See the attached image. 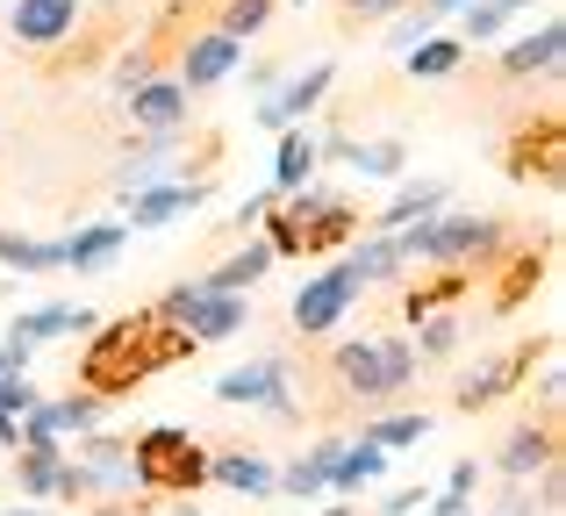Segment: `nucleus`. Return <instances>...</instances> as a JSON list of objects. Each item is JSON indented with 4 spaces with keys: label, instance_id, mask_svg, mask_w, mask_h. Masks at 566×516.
<instances>
[{
    "label": "nucleus",
    "instance_id": "nucleus-1",
    "mask_svg": "<svg viewBox=\"0 0 566 516\" xmlns=\"http://www.w3.org/2000/svg\"><path fill=\"white\" fill-rule=\"evenodd\" d=\"M187 351H193V337L172 330L158 308H144V316H129V323L94 330V345H86V359H80V388L101 394V402H123L129 388H144L158 366L187 359Z\"/></svg>",
    "mask_w": 566,
    "mask_h": 516
},
{
    "label": "nucleus",
    "instance_id": "nucleus-2",
    "mask_svg": "<svg viewBox=\"0 0 566 516\" xmlns=\"http://www.w3.org/2000/svg\"><path fill=\"white\" fill-rule=\"evenodd\" d=\"M323 373H331L337 402L380 409V402H401V394L416 388V345L409 337H345Z\"/></svg>",
    "mask_w": 566,
    "mask_h": 516
},
{
    "label": "nucleus",
    "instance_id": "nucleus-3",
    "mask_svg": "<svg viewBox=\"0 0 566 516\" xmlns=\"http://www.w3.org/2000/svg\"><path fill=\"white\" fill-rule=\"evenodd\" d=\"M265 244H273V259H294V252H331V244H345L352 230H359V215H352L345 194H331V187H294V194H273L265 201Z\"/></svg>",
    "mask_w": 566,
    "mask_h": 516
},
{
    "label": "nucleus",
    "instance_id": "nucleus-4",
    "mask_svg": "<svg viewBox=\"0 0 566 516\" xmlns=\"http://www.w3.org/2000/svg\"><path fill=\"white\" fill-rule=\"evenodd\" d=\"M129 474H137L144 495H172V488H208V452L193 445L187 431H172V423H158V431L129 438Z\"/></svg>",
    "mask_w": 566,
    "mask_h": 516
},
{
    "label": "nucleus",
    "instance_id": "nucleus-5",
    "mask_svg": "<svg viewBox=\"0 0 566 516\" xmlns=\"http://www.w3.org/2000/svg\"><path fill=\"white\" fill-rule=\"evenodd\" d=\"M151 308L172 323V330H187L193 345H222V337H237L251 323V294H222V287H201V280L166 287Z\"/></svg>",
    "mask_w": 566,
    "mask_h": 516
},
{
    "label": "nucleus",
    "instance_id": "nucleus-6",
    "mask_svg": "<svg viewBox=\"0 0 566 516\" xmlns=\"http://www.w3.org/2000/svg\"><path fill=\"white\" fill-rule=\"evenodd\" d=\"M352 308H359V280H352L345 259H337L331 273H316V280H302V287H294V308H287V316H294V337H331Z\"/></svg>",
    "mask_w": 566,
    "mask_h": 516
},
{
    "label": "nucleus",
    "instance_id": "nucleus-7",
    "mask_svg": "<svg viewBox=\"0 0 566 516\" xmlns=\"http://www.w3.org/2000/svg\"><path fill=\"white\" fill-rule=\"evenodd\" d=\"M216 402H244V409H273V417H302L294 402V366L287 359H251L216 373Z\"/></svg>",
    "mask_w": 566,
    "mask_h": 516
},
{
    "label": "nucleus",
    "instance_id": "nucleus-8",
    "mask_svg": "<svg viewBox=\"0 0 566 516\" xmlns=\"http://www.w3.org/2000/svg\"><path fill=\"white\" fill-rule=\"evenodd\" d=\"M545 351H553V337H538V345H516V351H502V359L473 366V373L452 388V402H459V409H488V402H502L510 388H524V373L545 359Z\"/></svg>",
    "mask_w": 566,
    "mask_h": 516
},
{
    "label": "nucleus",
    "instance_id": "nucleus-9",
    "mask_svg": "<svg viewBox=\"0 0 566 516\" xmlns=\"http://www.w3.org/2000/svg\"><path fill=\"white\" fill-rule=\"evenodd\" d=\"M208 194H216L208 180H151L123 201V230H166V223H180V215H193Z\"/></svg>",
    "mask_w": 566,
    "mask_h": 516
},
{
    "label": "nucleus",
    "instance_id": "nucleus-10",
    "mask_svg": "<svg viewBox=\"0 0 566 516\" xmlns=\"http://www.w3.org/2000/svg\"><path fill=\"white\" fill-rule=\"evenodd\" d=\"M495 466H502V481H531V474H545V466H559V417L545 409L538 423H516L510 438L495 445Z\"/></svg>",
    "mask_w": 566,
    "mask_h": 516
},
{
    "label": "nucleus",
    "instance_id": "nucleus-11",
    "mask_svg": "<svg viewBox=\"0 0 566 516\" xmlns=\"http://www.w3.org/2000/svg\"><path fill=\"white\" fill-rule=\"evenodd\" d=\"M101 394H86V388H72V394H57V402H36L22 417V445H65V431L80 438V431H94L101 423Z\"/></svg>",
    "mask_w": 566,
    "mask_h": 516
},
{
    "label": "nucleus",
    "instance_id": "nucleus-12",
    "mask_svg": "<svg viewBox=\"0 0 566 516\" xmlns=\"http://www.w3.org/2000/svg\"><path fill=\"white\" fill-rule=\"evenodd\" d=\"M237 65H244V43H237V36H222V29H201V36H193L187 51H180L172 80H180L187 94H208V86H222Z\"/></svg>",
    "mask_w": 566,
    "mask_h": 516
},
{
    "label": "nucleus",
    "instance_id": "nucleus-13",
    "mask_svg": "<svg viewBox=\"0 0 566 516\" xmlns=\"http://www.w3.org/2000/svg\"><path fill=\"white\" fill-rule=\"evenodd\" d=\"M101 323H94V308H72V302H43V308H29V316H14L8 330V345H22V351H36V345H57V337H94Z\"/></svg>",
    "mask_w": 566,
    "mask_h": 516
},
{
    "label": "nucleus",
    "instance_id": "nucleus-14",
    "mask_svg": "<svg viewBox=\"0 0 566 516\" xmlns=\"http://www.w3.org/2000/svg\"><path fill=\"white\" fill-rule=\"evenodd\" d=\"M80 14H86V0H14L8 29L29 51H51V43H65L72 29H80Z\"/></svg>",
    "mask_w": 566,
    "mask_h": 516
},
{
    "label": "nucleus",
    "instance_id": "nucleus-15",
    "mask_svg": "<svg viewBox=\"0 0 566 516\" xmlns=\"http://www.w3.org/2000/svg\"><path fill=\"white\" fill-rule=\"evenodd\" d=\"M331 80H337L331 57H323V65H308V72H294L280 94H265V101H259V123H265V129H287V123H302V115H316V108H323V94H331Z\"/></svg>",
    "mask_w": 566,
    "mask_h": 516
},
{
    "label": "nucleus",
    "instance_id": "nucleus-16",
    "mask_svg": "<svg viewBox=\"0 0 566 516\" xmlns=\"http://www.w3.org/2000/svg\"><path fill=\"white\" fill-rule=\"evenodd\" d=\"M123 101H129V123H137V129H180L187 108H193V94L172 80V72H151V80H137Z\"/></svg>",
    "mask_w": 566,
    "mask_h": 516
},
{
    "label": "nucleus",
    "instance_id": "nucleus-17",
    "mask_svg": "<svg viewBox=\"0 0 566 516\" xmlns=\"http://www.w3.org/2000/svg\"><path fill=\"white\" fill-rule=\"evenodd\" d=\"M566 57V22L559 14H545L531 36H516L510 51H502V80H538V72H559Z\"/></svg>",
    "mask_w": 566,
    "mask_h": 516
},
{
    "label": "nucleus",
    "instance_id": "nucleus-18",
    "mask_svg": "<svg viewBox=\"0 0 566 516\" xmlns=\"http://www.w3.org/2000/svg\"><path fill=\"white\" fill-rule=\"evenodd\" d=\"M337 452H345V438H337V431H331V438H316V445H308L294 466H280V474H273V495H294V503H316V495L331 488V466H337Z\"/></svg>",
    "mask_w": 566,
    "mask_h": 516
},
{
    "label": "nucleus",
    "instance_id": "nucleus-19",
    "mask_svg": "<svg viewBox=\"0 0 566 516\" xmlns=\"http://www.w3.org/2000/svg\"><path fill=\"white\" fill-rule=\"evenodd\" d=\"M323 158L352 166L359 180H401V172H409V144H401V137H374V144H345V137H331V144H323Z\"/></svg>",
    "mask_w": 566,
    "mask_h": 516
},
{
    "label": "nucleus",
    "instance_id": "nucleus-20",
    "mask_svg": "<svg viewBox=\"0 0 566 516\" xmlns=\"http://www.w3.org/2000/svg\"><path fill=\"white\" fill-rule=\"evenodd\" d=\"M172 151H180V129H144V137L129 144L123 158H115V187H123V194H137V187H151L158 172L172 166Z\"/></svg>",
    "mask_w": 566,
    "mask_h": 516
},
{
    "label": "nucleus",
    "instance_id": "nucleus-21",
    "mask_svg": "<svg viewBox=\"0 0 566 516\" xmlns=\"http://www.w3.org/2000/svg\"><path fill=\"white\" fill-rule=\"evenodd\" d=\"M444 201H452V187L444 180H401L395 187V201H380V238L387 230H409V223H430V215H444Z\"/></svg>",
    "mask_w": 566,
    "mask_h": 516
},
{
    "label": "nucleus",
    "instance_id": "nucleus-22",
    "mask_svg": "<svg viewBox=\"0 0 566 516\" xmlns=\"http://www.w3.org/2000/svg\"><path fill=\"white\" fill-rule=\"evenodd\" d=\"M273 474H280V466H265L259 452H208V481L230 488V495H251V503L273 495Z\"/></svg>",
    "mask_w": 566,
    "mask_h": 516
},
{
    "label": "nucleus",
    "instance_id": "nucleus-23",
    "mask_svg": "<svg viewBox=\"0 0 566 516\" xmlns=\"http://www.w3.org/2000/svg\"><path fill=\"white\" fill-rule=\"evenodd\" d=\"M14 495L29 503H57V466H65V445H14Z\"/></svg>",
    "mask_w": 566,
    "mask_h": 516
},
{
    "label": "nucleus",
    "instance_id": "nucleus-24",
    "mask_svg": "<svg viewBox=\"0 0 566 516\" xmlns=\"http://www.w3.org/2000/svg\"><path fill=\"white\" fill-rule=\"evenodd\" d=\"M316 158H323V137H308L302 123H287V129H280V151H273V194H294V187H308Z\"/></svg>",
    "mask_w": 566,
    "mask_h": 516
},
{
    "label": "nucleus",
    "instance_id": "nucleus-25",
    "mask_svg": "<svg viewBox=\"0 0 566 516\" xmlns=\"http://www.w3.org/2000/svg\"><path fill=\"white\" fill-rule=\"evenodd\" d=\"M265 273H273V244H265V238H244V252H237V259H222L216 273H201V287H222V294H251V287H259Z\"/></svg>",
    "mask_w": 566,
    "mask_h": 516
},
{
    "label": "nucleus",
    "instance_id": "nucleus-26",
    "mask_svg": "<svg viewBox=\"0 0 566 516\" xmlns=\"http://www.w3.org/2000/svg\"><path fill=\"white\" fill-rule=\"evenodd\" d=\"M380 474H387V452L374 445V438H359V445H345V452H337L331 488H323V495H359V488H374Z\"/></svg>",
    "mask_w": 566,
    "mask_h": 516
},
{
    "label": "nucleus",
    "instance_id": "nucleus-27",
    "mask_svg": "<svg viewBox=\"0 0 566 516\" xmlns=\"http://www.w3.org/2000/svg\"><path fill=\"white\" fill-rule=\"evenodd\" d=\"M123 244H129L123 223H86V230H72V238H65V265H72V273H101Z\"/></svg>",
    "mask_w": 566,
    "mask_h": 516
},
{
    "label": "nucleus",
    "instance_id": "nucleus-28",
    "mask_svg": "<svg viewBox=\"0 0 566 516\" xmlns=\"http://www.w3.org/2000/svg\"><path fill=\"white\" fill-rule=\"evenodd\" d=\"M0 265H8V273H57V265H65V238H22V230H0Z\"/></svg>",
    "mask_w": 566,
    "mask_h": 516
},
{
    "label": "nucleus",
    "instance_id": "nucleus-29",
    "mask_svg": "<svg viewBox=\"0 0 566 516\" xmlns=\"http://www.w3.org/2000/svg\"><path fill=\"white\" fill-rule=\"evenodd\" d=\"M524 8H531V0H467V8H459V43H467V51H473V43H495Z\"/></svg>",
    "mask_w": 566,
    "mask_h": 516
},
{
    "label": "nucleus",
    "instance_id": "nucleus-30",
    "mask_svg": "<svg viewBox=\"0 0 566 516\" xmlns=\"http://www.w3.org/2000/svg\"><path fill=\"white\" fill-rule=\"evenodd\" d=\"M345 273L359 280V287H374V280H401L409 265H401V252H395V238H359L345 252Z\"/></svg>",
    "mask_w": 566,
    "mask_h": 516
},
{
    "label": "nucleus",
    "instance_id": "nucleus-31",
    "mask_svg": "<svg viewBox=\"0 0 566 516\" xmlns=\"http://www.w3.org/2000/svg\"><path fill=\"white\" fill-rule=\"evenodd\" d=\"M459 65H467V43H459V36H423V43H409V80H452Z\"/></svg>",
    "mask_w": 566,
    "mask_h": 516
},
{
    "label": "nucleus",
    "instance_id": "nucleus-32",
    "mask_svg": "<svg viewBox=\"0 0 566 516\" xmlns=\"http://www.w3.org/2000/svg\"><path fill=\"white\" fill-rule=\"evenodd\" d=\"M359 438H374L380 452H401V445H423V438H430V417H423V409H401V417H374Z\"/></svg>",
    "mask_w": 566,
    "mask_h": 516
},
{
    "label": "nucleus",
    "instance_id": "nucleus-33",
    "mask_svg": "<svg viewBox=\"0 0 566 516\" xmlns=\"http://www.w3.org/2000/svg\"><path fill=\"white\" fill-rule=\"evenodd\" d=\"M473 488H481V460H452L444 488L430 495V516H467L473 509Z\"/></svg>",
    "mask_w": 566,
    "mask_h": 516
},
{
    "label": "nucleus",
    "instance_id": "nucleus-34",
    "mask_svg": "<svg viewBox=\"0 0 566 516\" xmlns=\"http://www.w3.org/2000/svg\"><path fill=\"white\" fill-rule=\"evenodd\" d=\"M265 22H273V0H222V14H216V29L237 43H251Z\"/></svg>",
    "mask_w": 566,
    "mask_h": 516
},
{
    "label": "nucleus",
    "instance_id": "nucleus-35",
    "mask_svg": "<svg viewBox=\"0 0 566 516\" xmlns=\"http://www.w3.org/2000/svg\"><path fill=\"white\" fill-rule=\"evenodd\" d=\"M459 337H467L459 316H430L423 330H416V359H444V351H459Z\"/></svg>",
    "mask_w": 566,
    "mask_h": 516
},
{
    "label": "nucleus",
    "instance_id": "nucleus-36",
    "mask_svg": "<svg viewBox=\"0 0 566 516\" xmlns=\"http://www.w3.org/2000/svg\"><path fill=\"white\" fill-rule=\"evenodd\" d=\"M409 0H337V29H366V22H387V14H401Z\"/></svg>",
    "mask_w": 566,
    "mask_h": 516
},
{
    "label": "nucleus",
    "instance_id": "nucleus-37",
    "mask_svg": "<svg viewBox=\"0 0 566 516\" xmlns=\"http://www.w3.org/2000/svg\"><path fill=\"white\" fill-rule=\"evenodd\" d=\"M423 36H438V22H430L423 8H416V14L401 8V14H395V29H387V51H409V43H423Z\"/></svg>",
    "mask_w": 566,
    "mask_h": 516
},
{
    "label": "nucleus",
    "instance_id": "nucleus-38",
    "mask_svg": "<svg viewBox=\"0 0 566 516\" xmlns=\"http://www.w3.org/2000/svg\"><path fill=\"white\" fill-rule=\"evenodd\" d=\"M43 394L29 388V373H14V380H0V417H29V409H36Z\"/></svg>",
    "mask_w": 566,
    "mask_h": 516
},
{
    "label": "nucleus",
    "instance_id": "nucleus-39",
    "mask_svg": "<svg viewBox=\"0 0 566 516\" xmlns=\"http://www.w3.org/2000/svg\"><path fill=\"white\" fill-rule=\"evenodd\" d=\"M29 359H36V351H22V345H8V337H0V380L29 373Z\"/></svg>",
    "mask_w": 566,
    "mask_h": 516
},
{
    "label": "nucleus",
    "instance_id": "nucleus-40",
    "mask_svg": "<svg viewBox=\"0 0 566 516\" xmlns=\"http://www.w3.org/2000/svg\"><path fill=\"white\" fill-rule=\"evenodd\" d=\"M409 509H423V488H401V495H387L380 516H409Z\"/></svg>",
    "mask_w": 566,
    "mask_h": 516
},
{
    "label": "nucleus",
    "instance_id": "nucleus-41",
    "mask_svg": "<svg viewBox=\"0 0 566 516\" xmlns=\"http://www.w3.org/2000/svg\"><path fill=\"white\" fill-rule=\"evenodd\" d=\"M0 445H8V452L22 445V417H0Z\"/></svg>",
    "mask_w": 566,
    "mask_h": 516
},
{
    "label": "nucleus",
    "instance_id": "nucleus-42",
    "mask_svg": "<svg viewBox=\"0 0 566 516\" xmlns=\"http://www.w3.org/2000/svg\"><path fill=\"white\" fill-rule=\"evenodd\" d=\"M459 8H467V0H423V14H430V22H438V14H459Z\"/></svg>",
    "mask_w": 566,
    "mask_h": 516
},
{
    "label": "nucleus",
    "instance_id": "nucleus-43",
    "mask_svg": "<svg viewBox=\"0 0 566 516\" xmlns=\"http://www.w3.org/2000/svg\"><path fill=\"white\" fill-rule=\"evenodd\" d=\"M0 516H51L43 503H14V509H0Z\"/></svg>",
    "mask_w": 566,
    "mask_h": 516
},
{
    "label": "nucleus",
    "instance_id": "nucleus-44",
    "mask_svg": "<svg viewBox=\"0 0 566 516\" xmlns=\"http://www.w3.org/2000/svg\"><path fill=\"white\" fill-rule=\"evenodd\" d=\"M316 516H352V509H345V503H331V509H316Z\"/></svg>",
    "mask_w": 566,
    "mask_h": 516
},
{
    "label": "nucleus",
    "instance_id": "nucleus-45",
    "mask_svg": "<svg viewBox=\"0 0 566 516\" xmlns=\"http://www.w3.org/2000/svg\"><path fill=\"white\" fill-rule=\"evenodd\" d=\"M172 516H201V509H193V503H172Z\"/></svg>",
    "mask_w": 566,
    "mask_h": 516
}]
</instances>
